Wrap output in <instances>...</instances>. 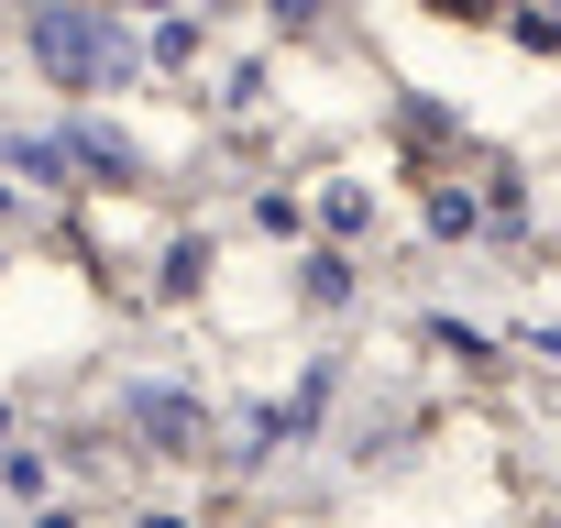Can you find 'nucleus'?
<instances>
[{
  "label": "nucleus",
  "mask_w": 561,
  "mask_h": 528,
  "mask_svg": "<svg viewBox=\"0 0 561 528\" xmlns=\"http://www.w3.org/2000/svg\"><path fill=\"white\" fill-rule=\"evenodd\" d=\"M34 67L56 89H133L144 45L111 34V0H45V12H34Z\"/></svg>",
  "instance_id": "f257e3e1"
},
{
  "label": "nucleus",
  "mask_w": 561,
  "mask_h": 528,
  "mask_svg": "<svg viewBox=\"0 0 561 528\" xmlns=\"http://www.w3.org/2000/svg\"><path fill=\"white\" fill-rule=\"evenodd\" d=\"M133 429H144L154 451H198V440H209V408H198L187 386H133Z\"/></svg>",
  "instance_id": "f03ea898"
},
{
  "label": "nucleus",
  "mask_w": 561,
  "mask_h": 528,
  "mask_svg": "<svg viewBox=\"0 0 561 528\" xmlns=\"http://www.w3.org/2000/svg\"><path fill=\"white\" fill-rule=\"evenodd\" d=\"M56 144H67V165H100V187H144V144H133V133H111V122H67Z\"/></svg>",
  "instance_id": "7ed1b4c3"
},
{
  "label": "nucleus",
  "mask_w": 561,
  "mask_h": 528,
  "mask_svg": "<svg viewBox=\"0 0 561 528\" xmlns=\"http://www.w3.org/2000/svg\"><path fill=\"white\" fill-rule=\"evenodd\" d=\"M12 165H23L34 187H67V144H56V133H12Z\"/></svg>",
  "instance_id": "20e7f679"
},
{
  "label": "nucleus",
  "mask_w": 561,
  "mask_h": 528,
  "mask_svg": "<svg viewBox=\"0 0 561 528\" xmlns=\"http://www.w3.org/2000/svg\"><path fill=\"white\" fill-rule=\"evenodd\" d=\"M298 298H309V309H342V298H353V264H342V253H309V276H298Z\"/></svg>",
  "instance_id": "39448f33"
},
{
  "label": "nucleus",
  "mask_w": 561,
  "mask_h": 528,
  "mask_svg": "<svg viewBox=\"0 0 561 528\" xmlns=\"http://www.w3.org/2000/svg\"><path fill=\"white\" fill-rule=\"evenodd\" d=\"M419 220H430L440 242H462V231H473V198H462V187H430V198H419Z\"/></svg>",
  "instance_id": "423d86ee"
},
{
  "label": "nucleus",
  "mask_w": 561,
  "mask_h": 528,
  "mask_svg": "<svg viewBox=\"0 0 561 528\" xmlns=\"http://www.w3.org/2000/svg\"><path fill=\"white\" fill-rule=\"evenodd\" d=\"M198 276H209V242H176V253H165V298H187Z\"/></svg>",
  "instance_id": "0eeeda50"
},
{
  "label": "nucleus",
  "mask_w": 561,
  "mask_h": 528,
  "mask_svg": "<svg viewBox=\"0 0 561 528\" xmlns=\"http://www.w3.org/2000/svg\"><path fill=\"white\" fill-rule=\"evenodd\" d=\"M275 23H287V34H309V23H320V0H275Z\"/></svg>",
  "instance_id": "6e6552de"
},
{
  "label": "nucleus",
  "mask_w": 561,
  "mask_h": 528,
  "mask_svg": "<svg viewBox=\"0 0 561 528\" xmlns=\"http://www.w3.org/2000/svg\"><path fill=\"white\" fill-rule=\"evenodd\" d=\"M539 353H550V364H561V331H539Z\"/></svg>",
  "instance_id": "1a4fd4ad"
},
{
  "label": "nucleus",
  "mask_w": 561,
  "mask_h": 528,
  "mask_svg": "<svg viewBox=\"0 0 561 528\" xmlns=\"http://www.w3.org/2000/svg\"><path fill=\"white\" fill-rule=\"evenodd\" d=\"M0 440H12V408H0Z\"/></svg>",
  "instance_id": "9d476101"
},
{
  "label": "nucleus",
  "mask_w": 561,
  "mask_h": 528,
  "mask_svg": "<svg viewBox=\"0 0 561 528\" xmlns=\"http://www.w3.org/2000/svg\"><path fill=\"white\" fill-rule=\"evenodd\" d=\"M144 12H176V0H144Z\"/></svg>",
  "instance_id": "9b49d317"
},
{
  "label": "nucleus",
  "mask_w": 561,
  "mask_h": 528,
  "mask_svg": "<svg viewBox=\"0 0 561 528\" xmlns=\"http://www.w3.org/2000/svg\"><path fill=\"white\" fill-rule=\"evenodd\" d=\"M0 220H12V187H0Z\"/></svg>",
  "instance_id": "f8f14e48"
}]
</instances>
